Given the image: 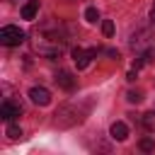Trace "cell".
I'll use <instances>...</instances> for the list:
<instances>
[{
  "label": "cell",
  "instance_id": "cell-8",
  "mask_svg": "<svg viewBox=\"0 0 155 155\" xmlns=\"http://www.w3.org/2000/svg\"><path fill=\"white\" fill-rule=\"evenodd\" d=\"M109 133H111L114 140H126V138H128V126H126L124 121H114L111 128H109Z\"/></svg>",
  "mask_w": 155,
  "mask_h": 155
},
{
  "label": "cell",
  "instance_id": "cell-16",
  "mask_svg": "<svg viewBox=\"0 0 155 155\" xmlns=\"http://www.w3.org/2000/svg\"><path fill=\"white\" fill-rule=\"evenodd\" d=\"M126 80H128V82H133V80H136V68H133V70L126 75Z\"/></svg>",
  "mask_w": 155,
  "mask_h": 155
},
{
  "label": "cell",
  "instance_id": "cell-15",
  "mask_svg": "<svg viewBox=\"0 0 155 155\" xmlns=\"http://www.w3.org/2000/svg\"><path fill=\"white\" fill-rule=\"evenodd\" d=\"M126 99H128V102H131V104H138V102H140V99H143V94H140V92H133V90H131V92H128V94H126Z\"/></svg>",
  "mask_w": 155,
  "mask_h": 155
},
{
  "label": "cell",
  "instance_id": "cell-7",
  "mask_svg": "<svg viewBox=\"0 0 155 155\" xmlns=\"http://www.w3.org/2000/svg\"><path fill=\"white\" fill-rule=\"evenodd\" d=\"M150 39H153V34L145 31V29H140V31H136V34L131 36V46L138 48V51H145V46L150 44Z\"/></svg>",
  "mask_w": 155,
  "mask_h": 155
},
{
  "label": "cell",
  "instance_id": "cell-4",
  "mask_svg": "<svg viewBox=\"0 0 155 155\" xmlns=\"http://www.w3.org/2000/svg\"><path fill=\"white\" fill-rule=\"evenodd\" d=\"M97 56V48H73V61H75V65H78V70H82V68H87L90 65V61Z\"/></svg>",
  "mask_w": 155,
  "mask_h": 155
},
{
  "label": "cell",
  "instance_id": "cell-13",
  "mask_svg": "<svg viewBox=\"0 0 155 155\" xmlns=\"http://www.w3.org/2000/svg\"><path fill=\"white\" fill-rule=\"evenodd\" d=\"M140 150H143V153H153V150H155V140H153V138H143V140H140Z\"/></svg>",
  "mask_w": 155,
  "mask_h": 155
},
{
  "label": "cell",
  "instance_id": "cell-14",
  "mask_svg": "<svg viewBox=\"0 0 155 155\" xmlns=\"http://www.w3.org/2000/svg\"><path fill=\"white\" fill-rule=\"evenodd\" d=\"M102 31H104V36H111L114 34V22L111 19H104L102 22Z\"/></svg>",
  "mask_w": 155,
  "mask_h": 155
},
{
  "label": "cell",
  "instance_id": "cell-9",
  "mask_svg": "<svg viewBox=\"0 0 155 155\" xmlns=\"http://www.w3.org/2000/svg\"><path fill=\"white\" fill-rule=\"evenodd\" d=\"M39 12V0H29L24 7H22V19H34Z\"/></svg>",
  "mask_w": 155,
  "mask_h": 155
},
{
  "label": "cell",
  "instance_id": "cell-2",
  "mask_svg": "<svg viewBox=\"0 0 155 155\" xmlns=\"http://www.w3.org/2000/svg\"><path fill=\"white\" fill-rule=\"evenodd\" d=\"M22 41H24V31H22L19 27L7 24V27L0 29V44H2V46H19Z\"/></svg>",
  "mask_w": 155,
  "mask_h": 155
},
{
  "label": "cell",
  "instance_id": "cell-5",
  "mask_svg": "<svg viewBox=\"0 0 155 155\" xmlns=\"http://www.w3.org/2000/svg\"><path fill=\"white\" fill-rule=\"evenodd\" d=\"M29 99H31L34 104H39V107H46V104L51 102V92H48L46 87H31V90H29Z\"/></svg>",
  "mask_w": 155,
  "mask_h": 155
},
{
  "label": "cell",
  "instance_id": "cell-11",
  "mask_svg": "<svg viewBox=\"0 0 155 155\" xmlns=\"http://www.w3.org/2000/svg\"><path fill=\"white\" fill-rule=\"evenodd\" d=\"M143 126H145L150 133H155V111H148V114L143 116Z\"/></svg>",
  "mask_w": 155,
  "mask_h": 155
},
{
  "label": "cell",
  "instance_id": "cell-1",
  "mask_svg": "<svg viewBox=\"0 0 155 155\" xmlns=\"http://www.w3.org/2000/svg\"><path fill=\"white\" fill-rule=\"evenodd\" d=\"M68 46V39L61 31H51V29H36L34 39H31V48L46 58H58Z\"/></svg>",
  "mask_w": 155,
  "mask_h": 155
},
{
  "label": "cell",
  "instance_id": "cell-10",
  "mask_svg": "<svg viewBox=\"0 0 155 155\" xmlns=\"http://www.w3.org/2000/svg\"><path fill=\"white\" fill-rule=\"evenodd\" d=\"M5 136H7V138H12V140H17V138H22V128H19L17 124H10V126H7V131H5Z\"/></svg>",
  "mask_w": 155,
  "mask_h": 155
},
{
  "label": "cell",
  "instance_id": "cell-3",
  "mask_svg": "<svg viewBox=\"0 0 155 155\" xmlns=\"http://www.w3.org/2000/svg\"><path fill=\"white\" fill-rule=\"evenodd\" d=\"M22 111H24V107H22V102H17V99H5V102L0 104V116H2L5 121L19 116Z\"/></svg>",
  "mask_w": 155,
  "mask_h": 155
},
{
  "label": "cell",
  "instance_id": "cell-12",
  "mask_svg": "<svg viewBox=\"0 0 155 155\" xmlns=\"http://www.w3.org/2000/svg\"><path fill=\"white\" fill-rule=\"evenodd\" d=\"M85 19H87L90 24H94V22L99 19V12H97V7H87V10H85Z\"/></svg>",
  "mask_w": 155,
  "mask_h": 155
},
{
  "label": "cell",
  "instance_id": "cell-6",
  "mask_svg": "<svg viewBox=\"0 0 155 155\" xmlns=\"http://www.w3.org/2000/svg\"><path fill=\"white\" fill-rule=\"evenodd\" d=\"M56 82H58V87H63L68 92H73L75 85H78V80L73 78V73H68V70H58L56 73Z\"/></svg>",
  "mask_w": 155,
  "mask_h": 155
},
{
  "label": "cell",
  "instance_id": "cell-17",
  "mask_svg": "<svg viewBox=\"0 0 155 155\" xmlns=\"http://www.w3.org/2000/svg\"><path fill=\"white\" fill-rule=\"evenodd\" d=\"M150 19L155 22V5H153V12H150Z\"/></svg>",
  "mask_w": 155,
  "mask_h": 155
}]
</instances>
